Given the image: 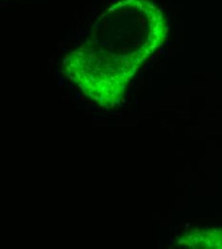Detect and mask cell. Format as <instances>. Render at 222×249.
I'll use <instances>...</instances> for the list:
<instances>
[{"instance_id": "1", "label": "cell", "mask_w": 222, "mask_h": 249, "mask_svg": "<svg viewBox=\"0 0 222 249\" xmlns=\"http://www.w3.org/2000/svg\"><path fill=\"white\" fill-rule=\"evenodd\" d=\"M168 33L165 14L151 0L116 1L100 14L88 38L64 58V73L86 97L113 107Z\"/></svg>"}, {"instance_id": "2", "label": "cell", "mask_w": 222, "mask_h": 249, "mask_svg": "<svg viewBox=\"0 0 222 249\" xmlns=\"http://www.w3.org/2000/svg\"><path fill=\"white\" fill-rule=\"evenodd\" d=\"M178 245L189 249H222V229H195L178 239Z\"/></svg>"}]
</instances>
